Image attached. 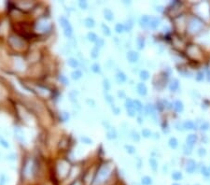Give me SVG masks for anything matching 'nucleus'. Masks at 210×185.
Returning a JSON list of instances; mask_svg holds the SVG:
<instances>
[{"mask_svg": "<svg viewBox=\"0 0 210 185\" xmlns=\"http://www.w3.org/2000/svg\"><path fill=\"white\" fill-rule=\"evenodd\" d=\"M159 23H160V20L158 18H155V17H151V18H150V21H148V26H150L152 29H155L156 27H158Z\"/></svg>", "mask_w": 210, "mask_h": 185, "instance_id": "6", "label": "nucleus"}, {"mask_svg": "<svg viewBox=\"0 0 210 185\" xmlns=\"http://www.w3.org/2000/svg\"><path fill=\"white\" fill-rule=\"evenodd\" d=\"M196 141H197V137L195 136V135H189L187 139H186V142H187V145L189 147H192L196 143Z\"/></svg>", "mask_w": 210, "mask_h": 185, "instance_id": "7", "label": "nucleus"}, {"mask_svg": "<svg viewBox=\"0 0 210 185\" xmlns=\"http://www.w3.org/2000/svg\"><path fill=\"white\" fill-rule=\"evenodd\" d=\"M201 173L203 176H205V178H209L210 177V168L203 166L201 168Z\"/></svg>", "mask_w": 210, "mask_h": 185, "instance_id": "16", "label": "nucleus"}, {"mask_svg": "<svg viewBox=\"0 0 210 185\" xmlns=\"http://www.w3.org/2000/svg\"><path fill=\"white\" fill-rule=\"evenodd\" d=\"M137 45H138V49H143L144 48V46H145V41H144V39L143 38H139L137 39Z\"/></svg>", "mask_w": 210, "mask_h": 185, "instance_id": "28", "label": "nucleus"}, {"mask_svg": "<svg viewBox=\"0 0 210 185\" xmlns=\"http://www.w3.org/2000/svg\"><path fill=\"white\" fill-rule=\"evenodd\" d=\"M67 64H68L69 66L74 67V68H76V67L79 66V62H78L77 60L74 59V58H70L68 61H67Z\"/></svg>", "mask_w": 210, "mask_h": 185, "instance_id": "17", "label": "nucleus"}, {"mask_svg": "<svg viewBox=\"0 0 210 185\" xmlns=\"http://www.w3.org/2000/svg\"><path fill=\"white\" fill-rule=\"evenodd\" d=\"M176 128H177L178 130H181L182 128H181V124L180 123H177L176 124Z\"/></svg>", "mask_w": 210, "mask_h": 185, "instance_id": "45", "label": "nucleus"}, {"mask_svg": "<svg viewBox=\"0 0 210 185\" xmlns=\"http://www.w3.org/2000/svg\"><path fill=\"white\" fill-rule=\"evenodd\" d=\"M104 86H105V88H106L107 90L109 89V84H108L107 80H104Z\"/></svg>", "mask_w": 210, "mask_h": 185, "instance_id": "44", "label": "nucleus"}, {"mask_svg": "<svg viewBox=\"0 0 210 185\" xmlns=\"http://www.w3.org/2000/svg\"><path fill=\"white\" fill-rule=\"evenodd\" d=\"M174 109H175L176 110H177L178 112L182 111V110H183V109H184L183 103H182L181 101L177 100V101H176V102L174 103Z\"/></svg>", "mask_w": 210, "mask_h": 185, "instance_id": "10", "label": "nucleus"}, {"mask_svg": "<svg viewBox=\"0 0 210 185\" xmlns=\"http://www.w3.org/2000/svg\"><path fill=\"white\" fill-rule=\"evenodd\" d=\"M81 76H82V74H81V72L79 71V70H76V71L72 72V78L74 80H79L81 78Z\"/></svg>", "mask_w": 210, "mask_h": 185, "instance_id": "25", "label": "nucleus"}, {"mask_svg": "<svg viewBox=\"0 0 210 185\" xmlns=\"http://www.w3.org/2000/svg\"><path fill=\"white\" fill-rule=\"evenodd\" d=\"M148 111L150 112V114H153L154 113V109H153V107L151 105H148Z\"/></svg>", "mask_w": 210, "mask_h": 185, "instance_id": "42", "label": "nucleus"}, {"mask_svg": "<svg viewBox=\"0 0 210 185\" xmlns=\"http://www.w3.org/2000/svg\"><path fill=\"white\" fill-rule=\"evenodd\" d=\"M148 77H150V74L147 71V70H142L140 72V79L143 80H146L148 79Z\"/></svg>", "mask_w": 210, "mask_h": 185, "instance_id": "24", "label": "nucleus"}, {"mask_svg": "<svg viewBox=\"0 0 210 185\" xmlns=\"http://www.w3.org/2000/svg\"><path fill=\"white\" fill-rule=\"evenodd\" d=\"M184 153L185 154H191V147H189L188 145L184 147Z\"/></svg>", "mask_w": 210, "mask_h": 185, "instance_id": "36", "label": "nucleus"}, {"mask_svg": "<svg viewBox=\"0 0 210 185\" xmlns=\"http://www.w3.org/2000/svg\"><path fill=\"white\" fill-rule=\"evenodd\" d=\"M205 153H206V151L205 149H203V148H200V149L198 150L199 156H204V155H205Z\"/></svg>", "mask_w": 210, "mask_h": 185, "instance_id": "38", "label": "nucleus"}, {"mask_svg": "<svg viewBox=\"0 0 210 185\" xmlns=\"http://www.w3.org/2000/svg\"><path fill=\"white\" fill-rule=\"evenodd\" d=\"M169 146H170L172 149H176L178 146V141L176 137H171L169 139Z\"/></svg>", "mask_w": 210, "mask_h": 185, "instance_id": "15", "label": "nucleus"}, {"mask_svg": "<svg viewBox=\"0 0 210 185\" xmlns=\"http://www.w3.org/2000/svg\"><path fill=\"white\" fill-rule=\"evenodd\" d=\"M138 57H139L138 53L134 52V50H131V52H129L127 53V59L129 60L131 63L136 62L137 60H138Z\"/></svg>", "mask_w": 210, "mask_h": 185, "instance_id": "5", "label": "nucleus"}, {"mask_svg": "<svg viewBox=\"0 0 210 185\" xmlns=\"http://www.w3.org/2000/svg\"><path fill=\"white\" fill-rule=\"evenodd\" d=\"M102 28H103V30H104V33L106 34L107 36H109V35H110V30H109V28H108L107 25H102Z\"/></svg>", "mask_w": 210, "mask_h": 185, "instance_id": "34", "label": "nucleus"}, {"mask_svg": "<svg viewBox=\"0 0 210 185\" xmlns=\"http://www.w3.org/2000/svg\"><path fill=\"white\" fill-rule=\"evenodd\" d=\"M107 101H109V102H112V99H111V96L110 95H107Z\"/></svg>", "mask_w": 210, "mask_h": 185, "instance_id": "48", "label": "nucleus"}, {"mask_svg": "<svg viewBox=\"0 0 210 185\" xmlns=\"http://www.w3.org/2000/svg\"><path fill=\"white\" fill-rule=\"evenodd\" d=\"M72 185H81V184H80V183L79 182V181H76V182H74V183L72 184Z\"/></svg>", "mask_w": 210, "mask_h": 185, "instance_id": "49", "label": "nucleus"}, {"mask_svg": "<svg viewBox=\"0 0 210 185\" xmlns=\"http://www.w3.org/2000/svg\"><path fill=\"white\" fill-rule=\"evenodd\" d=\"M150 167L152 168V170H153V171L157 170L158 163H157V161L154 159V158H150Z\"/></svg>", "mask_w": 210, "mask_h": 185, "instance_id": "18", "label": "nucleus"}, {"mask_svg": "<svg viewBox=\"0 0 210 185\" xmlns=\"http://www.w3.org/2000/svg\"><path fill=\"white\" fill-rule=\"evenodd\" d=\"M92 70L93 72H95V73L100 72V66H98L97 64H94V65L92 66Z\"/></svg>", "mask_w": 210, "mask_h": 185, "instance_id": "32", "label": "nucleus"}, {"mask_svg": "<svg viewBox=\"0 0 210 185\" xmlns=\"http://www.w3.org/2000/svg\"><path fill=\"white\" fill-rule=\"evenodd\" d=\"M195 185H200V184H195Z\"/></svg>", "mask_w": 210, "mask_h": 185, "instance_id": "52", "label": "nucleus"}, {"mask_svg": "<svg viewBox=\"0 0 210 185\" xmlns=\"http://www.w3.org/2000/svg\"><path fill=\"white\" fill-rule=\"evenodd\" d=\"M79 6L81 9H86L87 8V2L86 1H79Z\"/></svg>", "mask_w": 210, "mask_h": 185, "instance_id": "39", "label": "nucleus"}, {"mask_svg": "<svg viewBox=\"0 0 210 185\" xmlns=\"http://www.w3.org/2000/svg\"><path fill=\"white\" fill-rule=\"evenodd\" d=\"M134 109L138 110V111H142V109H143V106H142L140 101L134 100Z\"/></svg>", "mask_w": 210, "mask_h": 185, "instance_id": "20", "label": "nucleus"}, {"mask_svg": "<svg viewBox=\"0 0 210 185\" xmlns=\"http://www.w3.org/2000/svg\"><path fill=\"white\" fill-rule=\"evenodd\" d=\"M59 21L61 23V25L63 26L64 30H65V34L66 36H71V35H72V27H71L70 23L69 22L67 21V20L66 18H64V17H62V18L59 19Z\"/></svg>", "mask_w": 210, "mask_h": 185, "instance_id": "3", "label": "nucleus"}, {"mask_svg": "<svg viewBox=\"0 0 210 185\" xmlns=\"http://www.w3.org/2000/svg\"><path fill=\"white\" fill-rule=\"evenodd\" d=\"M132 137H133V139L134 140H135V141H139L140 140V137H139V135H138L136 132H132Z\"/></svg>", "mask_w": 210, "mask_h": 185, "instance_id": "31", "label": "nucleus"}, {"mask_svg": "<svg viewBox=\"0 0 210 185\" xmlns=\"http://www.w3.org/2000/svg\"><path fill=\"white\" fill-rule=\"evenodd\" d=\"M88 38L91 41H96L97 40V36L94 33H89L88 34Z\"/></svg>", "mask_w": 210, "mask_h": 185, "instance_id": "27", "label": "nucleus"}, {"mask_svg": "<svg viewBox=\"0 0 210 185\" xmlns=\"http://www.w3.org/2000/svg\"><path fill=\"white\" fill-rule=\"evenodd\" d=\"M208 80H210V71L208 72Z\"/></svg>", "mask_w": 210, "mask_h": 185, "instance_id": "51", "label": "nucleus"}, {"mask_svg": "<svg viewBox=\"0 0 210 185\" xmlns=\"http://www.w3.org/2000/svg\"><path fill=\"white\" fill-rule=\"evenodd\" d=\"M115 30H116L117 33H123L124 31V25H121V23H118L115 26Z\"/></svg>", "mask_w": 210, "mask_h": 185, "instance_id": "26", "label": "nucleus"}, {"mask_svg": "<svg viewBox=\"0 0 210 185\" xmlns=\"http://www.w3.org/2000/svg\"><path fill=\"white\" fill-rule=\"evenodd\" d=\"M185 170L189 174H193L196 170V163L193 160H188L187 164H186Z\"/></svg>", "mask_w": 210, "mask_h": 185, "instance_id": "4", "label": "nucleus"}, {"mask_svg": "<svg viewBox=\"0 0 210 185\" xmlns=\"http://www.w3.org/2000/svg\"><path fill=\"white\" fill-rule=\"evenodd\" d=\"M96 43H97V46L102 47V46L104 45V40H103V39H101V38H98V39L96 40Z\"/></svg>", "mask_w": 210, "mask_h": 185, "instance_id": "40", "label": "nucleus"}, {"mask_svg": "<svg viewBox=\"0 0 210 185\" xmlns=\"http://www.w3.org/2000/svg\"><path fill=\"white\" fill-rule=\"evenodd\" d=\"M137 92L141 95H145L147 93V87L144 83H139L137 85Z\"/></svg>", "mask_w": 210, "mask_h": 185, "instance_id": "9", "label": "nucleus"}, {"mask_svg": "<svg viewBox=\"0 0 210 185\" xmlns=\"http://www.w3.org/2000/svg\"><path fill=\"white\" fill-rule=\"evenodd\" d=\"M84 23H85V25L87 26V27H93V26H94V21L93 19H91V18L85 19Z\"/></svg>", "mask_w": 210, "mask_h": 185, "instance_id": "23", "label": "nucleus"}, {"mask_svg": "<svg viewBox=\"0 0 210 185\" xmlns=\"http://www.w3.org/2000/svg\"><path fill=\"white\" fill-rule=\"evenodd\" d=\"M112 109H114V111H115V113H116V114H119V111H120V109H117V107H115L113 106L112 107Z\"/></svg>", "mask_w": 210, "mask_h": 185, "instance_id": "46", "label": "nucleus"}, {"mask_svg": "<svg viewBox=\"0 0 210 185\" xmlns=\"http://www.w3.org/2000/svg\"><path fill=\"white\" fill-rule=\"evenodd\" d=\"M203 27V23L198 19L192 18L189 23V31L191 33H196Z\"/></svg>", "mask_w": 210, "mask_h": 185, "instance_id": "2", "label": "nucleus"}, {"mask_svg": "<svg viewBox=\"0 0 210 185\" xmlns=\"http://www.w3.org/2000/svg\"><path fill=\"white\" fill-rule=\"evenodd\" d=\"M179 88V82L178 80L174 79L173 80H171L170 84H169V89H170L171 91H177L178 89Z\"/></svg>", "mask_w": 210, "mask_h": 185, "instance_id": "8", "label": "nucleus"}, {"mask_svg": "<svg viewBox=\"0 0 210 185\" xmlns=\"http://www.w3.org/2000/svg\"><path fill=\"white\" fill-rule=\"evenodd\" d=\"M142 135H143L145 137H151V132L148 129H143L142 130Z\"/></svg>", "mask_w": 210, "mask_h": 185, "instance_id": "30", "label": "nucleus"}, {"mask_svg": "<svg viewBox=\"0 0 210 185\" xmlns=\"http://www.w3.org/2000/svg\"><path fill=\"white\" fill-rule=\"evenodd\" d=\"M125 106L128 109H134V101H132L131 99H127L126 102H125Z\"/></svg>", "mask_w": 210, "mask_h": 185, "instance_id": "22", "label": "nucleus"}, {"mask_svg": "<svg viewBox=\"0 0 210 185\" xmlns=\"http://www.w3.org/2000/svg\"><path fill=\"white\" fill-rule=\"evenodd\" d=\"M209 128V123H203L202 125H201V130H204V131H206Z\"/></svg>", "mask_w": 210, "mask_h": 185, "instance_id": "35", "label": "nucleus"}, {"mask_svg": "<svg viewBox=\"0 0 210 185\" xmlns=\"http://www.w3.org/2000/svg\"><path fill=\"white\" fill-rule=\"evenodd\" d=\"M171 177H172V179L174 180H176V181L180 180L182 178H183V176H182V173L179 172V171H174V172L172 173Z\"/></svg>", "mask_w": 210, "mask_h": 185, "instance_id": "12", "label": "nucleus"}, {"mask_svg": "<svg viewBox=\"0 0 210 185\" xmlns=\"http://www.w3.org/2000/svg\"><path fill=\"white\" fill-rule=\"evenodd\" d=\"M183 127L185 129L187 130H191V129H195V124L193 122H191V121H186V122L183 123Z\"/></svg>", "mask_w": 210, "mask_h": 185, "instance_id": "11", "label": "nucleus"}, {"mask_svg": "<svg viewBox=\"0 0 210 185\" xmlns=\"http://www.w3.org/2000/svg\"><path fill=\"white\" fill-rule=\"evenodd\" d=\"M204 78H205V76H204V73L203 72H198L197 75H196V77H195V79L197 82H201V80H204Z\"/></svg>", "mask_w": 210, "mask_h": 185, "instance_id": "29", "label": "nucleus"}, {"mask_svg": "<svg viewBox=\"0 0 210 185\" xmlns=\"http://www.w3.org/2000/svg\"><path fill=\"white\" fill-rule=\"evenodd\" d=\"M82 140H85V141H87V144H90V143H92V141L91 140H89V139H85V137H82V139H81Z\"/></svg>", "mask_w": 210, "mask_h": 185, "instance_id": "47", "label": "nucleus"}, {"mask_svg": "<svg viewBox=\"0 0 210 185\" xmlns=\"http://www.w3.org/2000/svg\"><path fill=\"white\" fill-rule=\"evenodd\" d=\"M92 56L93 57V58H96V57L98 56V52L96 49H93V52H92Z\"/></svg>", "mask_w": 210, "mask_h": 185, "instance_id": "41", "label": "nucleus"}, {"mask_svg": "<svg viewBox=\"0 0 210 185\" xmlns=\"http://www.w3.org/2000/svg\"><path fill=\"white\" fill-rule=\"evenodd\" d=\"M110 175V167L108 166H103L98 170L93 179V185H102L107 180Z\"/></svg>", "mask_w": 210, "mask_h": 185, "instance_id": "1", "label": "nucleus"}, {"mask_svg": "<svg viewBox=\"0 0 210 185\" xmlns=\"http://www.w3.org/2000/svg\"><path fill=\"white\" fill-rule=\"evenodd\" d=\"M117 80L119 82H124L126 80V76L123 72H119L117 74Z\"/></svg>", "mask_w": 210, "mask_h": 185, "instance_id": "21", "label": "nucleus"}, {"mask_svg": "<svg viewBox=\"0 0 210 185\" xmlns=\"http://www.w3.org/2000/svg\"><path fill=\"white\" fill-rule=\"evenodd\" d=\"M150 17H148V16H143L141 18V20H140V25H141V26H147L148 25V21H150Z\"/></svg>", "mask_w": 210, "mask_h": 185, "instance_id": "19", "label": "nucleus"}, {"mask_svg": "<svg viewBox=\"0 0 210 185\" xmlns=\"http://www.w3.org/2000/svg\"><path fill=\"white\" fill-rule=\"evenodd\" d=\"M127 112H128V115H130V116H134L135 110H134V109H128V110H127Z\"/></svg>", "mask_w": 210, "mask_h": 185, "instance_id": "43", "label": "nucleus"}, {"mask_svg": "<svg viewBox=\"0 0 210 185\" xmlns=\"http://www.w3.org/2000/svg\"><path fill=\"white\" fill-rule=\"evenodd\" d=\"M125 149L127 150V151H128V153H134V151H135V149H134V147L131 146V145L125 146Z\"/></svg>", "mask_w": 210, "mask_h": 185, "instance_id": "33", "label": "nucleus"}, {"mask_svg": "<svg viewBox=\"0 0 210 185\" xmlns=\"http://www.w3.org/2000/svg\"><path fill=\"white\" fill-rule=\"evenodd\" d=\"M107 136L109 139H115V137H116V133H115L113 130H111L107 133Z\"/></svg>", "mask_w": 210, "mask_h": 185, "instance_id": "37", "label": "nucleus"}, {"mask_svg": "<svg viewBox=\"0 0 210 185\" xmlns=\"http://www.w3.org/2000/svg\"><path fill=\"white\" fill-rule=\"evenodd\" d=\"M172 185H180V184H179V183H178V182H175V183H173Z\"/></svg>", "mask_w": 210, "mask_h": 185, "instance_id": "50", "label": "nucleus"}, {"mask_svg": "<svg viewBox=\"0 0 210 185\" xmlns=\"http://www.w3.org/2000/svg\"><path fill=\"white\" fill-rule=\"evenodd\" d=\"M142 185H151L152 184V179L148 176H144L141 179Z\"/></svg>", "mask_w": 210, "mask_h": 185, "instance_id": "13", "label": "nucleus"}, {"mask_svg": "<svg viewBox=\"0 0 210 185\" xmlns=\"http://www.w3.org/2000/svg\"><path fill=\"white\" fill-rule=\"evenodd\" d=\"M104 15H105V18L108 21H112L113 20V13L112 11H110V9H105L104 11Z\"/></svg>", "mask_w": 210, "mask_h": 185, "instance_id": "14", "label": "nucleus"}]
</instances>
